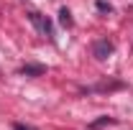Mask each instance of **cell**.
I'll list each match as a JSON object with an SVG mask.
<instances>
[{
	"instance_id": "obj_1",
	"label": "cell",
	"mask_w": 133,
	"mask_h": 130,
	"mask_svg": "<svg viewBox=\"0 0 133 130\" xmlns=\"http://www.w3.org/2000/svg\"><path fill=\"white\" fill-rule=\"evenodd\" d=\"M28 18H31V23H33L41 33H44V36H49L51 41H54V26H51L49 18H44L41 13H28Z\"/></svg>"
},
{
	"instance_id": "obj_2",
	"label": "cell",
	"mask_w": 133,
	"mask_h": 130,
	"mask_svg": "<svg viewBox=\"0 0 133 130\" xmlns=\"http://www.w3.org/2000/svg\"><path fill=\"white\" fill-rule=\"evenodd\" d=\"M92 54H95L97 59H108V56L113 54V44H110L108 38H100V41H95V46H92Z\"/></svg>"
},
{
	"instance_id": "obj_3",
	"label": "cell",
	"mask_w": 133,
	"mask_h": 130,
	"mask_svg": "<svg viewBox=\"0 0 133 130\" xmlns=\"http://www.w3.org/2000/svg\"><path fill=\"white\" fill-rule=\"evenodd\" d=\"M44 71H46V66H41V64H26L21 69L23 77H38V74H44Z\"/></svg>"
},
{
	"instance_id": "obj_4",
	"label": "cell",
	"mask_w": 133,
	"mask_h": 130,
	"mask_svg": "<svg viewBox=\"0 0 133 130\" xmlns=\"http://www.w3.org/2000/svg\"><path fill=\"white\" fill-rule=\"evenodd\" d=\"M59 23H62V26H72V13H69L66 8L59 10Z\"/></svg>"
},
{
	"instance_id": "obj_5",
	"label": "cell",
	"mask_w": 133,
	"mask_h": 130,
	"mask_svg": "<svg viewBox=\"0 0 133 130\" xmlns=\"http://www.w3.org/2000/svg\"><path fill=\"white\" fill-rule=\"evenodd\" d=\"M113 122H115L113 117H100V120H95V122H92L90 128H102V125H113Z\"/></svg>"
},
{
	"instance_id": "obj_6",
	"label": "cell",
	"mask_w": 133,
	"mask_h": 130,
	"mask_svg": "<svg viewBox=\"0 0 133 130\" xmlns=\"http://www.w3.org/2000/svg\"><path fill=\"white\" fill-rule=\"evenodd\" d=\"M97 10H100V13H113V5L105 3V0H97Z\"/></svg>"
},
{
	"instance_id": "obj_7",
	"label": "cell",
	"mask_w": 133,
	"mask_h": 130,
	"mask_svg": "<svg viewBox=\"0 0 133 130\" xmlns=\"http://www.w3.org/2000/svg\"><path fill=\"white\" fill-rule=\"evenodd\" d=\"M13 130H33V128H28V125H21V122H16V125H13Z\"/></svg>"
}]
</instances>
